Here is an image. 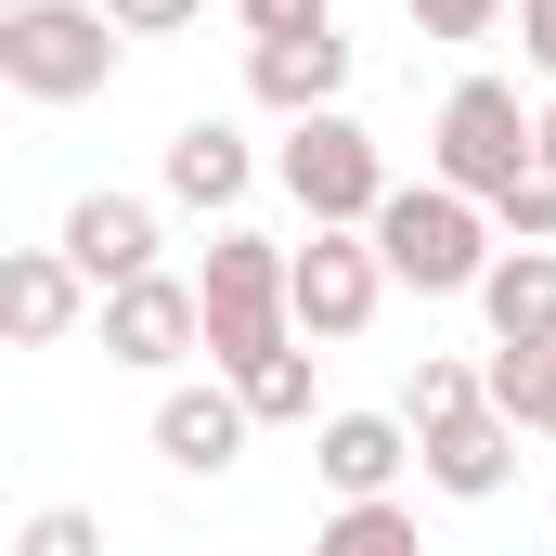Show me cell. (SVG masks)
I'll list each match as a JSON object with an SVG mask.
<instances>
[{
    "label": "cell",
    "instance_id": "obj_1",
    "mask_svg": "<svg viewBox=\"0 0 556 556\" xmlns=\"http://www.w3.org/2000/svg\"><path fill=\"white\" fill-rule=\"evenodd\" d=\"M376 260H389V285H415V298H479L492 260H505V220L479 194H453V181H402L376 207Z\"/></svg>",
    "mask_w": 556,
    "mask_h": 556
},
{
    "label": "cell",
    "instance_id": "obj_2",
    "mask_svg": "<svg viewBox=\"0 0 556 556\" xmlns=\"http://www.w3.org/2000/svg\"><path fill=\"white\" fill-rule=\"evenodd\" d=\"M273 181L298 194V220H311V233H376V207L402 194V181H389V142L363 130L350 104H324V117H285Z\"/></svg>",
    "mask_w": 556,
    "mask_h": 556
},
{
    "label": "cell",
    "instance_id": "obj_3",
    "mask_svg": "<svg viewBox=\"0 0 556 556\" xmlns=\"http://www.w3.org/2000/svg\"><path fill=\"white\" fill-rule=\"evenodd\" d=\"M194 298H207V363L233 376V363H260V350H285V337H298V247L247 233V220H220V233H207Z\"/></svg>",
    "mask_w": 556,
    "mask_h": 556
},
{
    "label": "cell",
    "instance_id": "obj_4",
    "mask_svg": "<svg viewBox=\"0 0 556 556\" xmlns=\"http://www.w3.org/2000/svg\"><path fill=\"white\" fill-rule=\"evenodd\" d=\"M427 181H453V194H479V207H505L531 168H544V104H518L505 78H453L440 91V117H427Z\"/></svg>",
    "mask_w": 556,
    "mask_h": 556
},
{
    "label": "cell",
    "instance_id": "obj_5",
    "mask_svg": "<svg viewBox=\"0 0 556 556\" xmlns=\"http://www.w3.org/2000/svg\"><path fill=\"white\" fill-rule=\"evenodd\" d=\"M117 13L104 0H0V91L26 104H91L117 78Z\"/></svg>",
    "mask_w": 556,
    "mask_h": 556
},
{
    "label": "cell",
    "instance_id": "obj_6",
    "mask_svg": "<svg viewBox=\"0 0 556 556\" xmlns=\"http://www.w3.org/2000/svg\"><path fill=\"white\" fill-rule=\"evenodd\" d=\"M376 311H389L376 233H311V247H298V337H311V350H350Z\"/></svg>",
    "mask_w": 556,
    "mask_h": 556
},
{
    "label": "cell",
    "instance_id": "obj_7",
    "mask_svg": "<svg viewBox=\"0 0 556 556\" xmlns=\"http://www.w3.org/2000/svg\"><path fill=\"white\" fill-rule=\"evenodd\" d=\"M91 324H104V363H130V376H168V363H194V350H207V298H194L181 273L117 285Z\"/></svg>",
    "mask_w": 556,
    "mask_h": 556
},
{
    "label": "cell",
    "instance_id": "obj_8",
    "mask_svg": "<svg viewBox=\"0 0 556 556\" xmlns=\"http://www.w3.org/2000/svg\"><path fill=\"white\" fill-rule=\"evenodd\" d=\"M415 479L427 492H453V505H492L505 479H518V415H440V427H415Z\"/></svg>",
    "mask_w": 556,
    "mask_h": 556
},
{
    "label": "cell",
    "instance_id": "obj_9",
    "mask_svg": "<svg viewBox=\"0 0 556 556\" xmlns=\"http://www.w3.org/2000/svg\"><path fill=\"white\" fill-rule=\"evenodd\" d=\"M155 181H168V207L233 220V207H247V181H260V155H247V130H233V117H181V130H168V155H155Z\"/></svg>",
    "mask_w": 556,
    "mask_h": 556
},
{
    "label": "cell",
    "instance_id": "obj_10",
    "mask_svg": "<svg viewBox=\"0 0 556 556\" xmlns=\"http://www.w3.org/2000/svg\"><path fill=\"white\" fill-rule=\"evenodd\" d=\"M402 466H415V427L402 415H324L311 427V479H324L337 505H389Z\"/></svg>",
    "mask_w": 556,
    "mask_h": 556
},
{
    "label": "cell",
    "instance_id": "obj_11",
    "mask_svg": "<svg viewBox=\"0 0 556 556\" xmlns=\"http://www.w3.org/2000/svg\"><path fill=\"white\" fill-rule=\"evenodd\" d=\"M78 311H104V298H91V273H78L65 247H13V260H0V324H13V350H65Z\"/></svg>",
    "mask_w": 556,
    "mask_h": 556
},
{
    "label": "cell",
    "instance_id": "obj_12",
    "mask_svg": "<svg viewBox=\"0 0 556 556\" xmlns=\"http://www.w3.org/2000/svg\"><path fill=\"white\" fill-rule=\"evenodd\" d=\"M52 247L91 273V298H117V285H142V273H155V207H142V194H78Z\"/></svg>",
    "mask_w": 556,
    "mask_h": 556
},
{
    "label": "cell",
    "instance_id": "obj_13",
    "mask_svg": "<svg viewBox=\"0 0 556 556\" xmlns=\"http://www.w3.org/2000/svg\"><path fill=\"white\" fill-rule=\"evenodd\" d=\"M247 91H260L273 117L350 104V39H337V26H311V39H247Z\"/></svg>",
    "mask_w": 556,
    "mask_h": 556
},
{
    "label": "cell",
    "instance_id": "obj_14",
    "mask_svg": "<svg viewBox=\"0 0 556 556\" xmlns=\"http://www.w3.org/2000/svg\"><path fill=\"white\" fill-rule=\"evenodd\" d=\"M247 389H233V376H220V389H168V402H155V453H168V466H181V479H220V466H233V453H247Z\"/></svg>",
    "mask_w": 556,
    "mask_h": 556
},
{
    "label": "cell",
    "instance_id": "obj_15",
    "mask_svg": "<svg viewBox=\"0 0 556 556\" xmlns=\"http://www.w3.org/2000/svg\"><path fill=\"white\" fill-rule=\"evenodd\" d=\"M479 324L492 350H556V247H505L479 285Z\"/></svg>",
    "mask_w": 556,
    "mask_h": 556
},
{
    "label": "cell",
    "instance_id": "obj_16",
    "mask_svg": "<svg viewBox=\"0 0 556 556\" xmlns=\"http://www.w3.org/2000/svg\"><path fill=\"white\" fill-rule=\"evenodd\" d=\"M233 389H247V415L260 427H311V337H285L260 363H233Z\"/></svg>",
    "mask_w": 556,
    "mask_h": 556
},
{
    "label": "cell",
    "instance_id": "obj_17",
    "mask_svg": "<svg viewBox=\"0 0 556 556\" xmlns=\"http://www.w3.org/2000/svg\"><path fill=\"white\" fill-rule=\"evenodd\" d=\"M311 556H427V544H415V505L389 492V505H337V518L311 531Z\"/></svg>",
    "mask_w": 556,
    "mask_h": 556
},
{
    "label": "cell",
    "instance_id": "obj_18",
    "mask_svg": "<svg viewBox=\"0 0 556 556\" xmlns=\"http://www.w3.org/2000/svg\"><path fill=\"white\" fill-rule=\"evenodd\" d=\"M492 415H518L531 440H556V350H492Z\"/></svg>",
    "mask_w": 556,
    "mask_h": 556
},
{
    "label": "cell",
    "instance_id": "obj_19",
    "mask_svg": "<svg viewBox=\"0 0 556 556\" xmlns=\"http://www.w3.org/2000/svg\"><path fill=\"white\" fill-rule=\"evenodd\" d=\"M479 402H492V363H415V389H402V427L479 415Z\"/></svg>",
    "mask_w": 556,
    "mask_h": 556
},
{
    "label": "cell",
    "instance_id": "obj_20",
    "mask_svg": "<svg viewBox=\"0 0 556 556\" xmlns=\"http://www.w3.org/2000/svg\"><path fill=\"white\" fill-rule=\"evenodd\" d=\"M13 556H104V518H91V505H39V518L13 531Z\"/></svg>",
    "mask_w": 556,
    "mask_h": 556
},
{
    "label": "cell",
    "instance_id": "obj_21",
    "mask_svg": "<svg viewBox=\"0 0 556 556\" xmlns=\"http://www.w3.org/2000/svg\"><path fill=\"white\" fill-rule=\"evenodd\" d=\"M492 220H505V247H556V168H531V181H518Z\"/></svg>",
    "mask_w": 556,
    "mask_h": 556
},
{
    "label": "cell",
    "instance_id": "obj_22",
    "mask_svg": "<svg viewBox=\"0 0 556 556\" xmlns=\"http://www.w3.org/2000/svg\"><path fill=\"white\" fill-rule=\"evenodd\" d=\"M415 13V39H492L505 26V0H402Z\"/></svg>",
    "mask_w": 556,
    "mask_h": 556
},
{
    "label": "cell",
    "instance_id": "obj_23",
    "mask_svg": "<svg viewBox=\"0 0 556 556\" xmlns=\"http://www.w3.org/2000/svg\"><path fill=\"white\" fill-rule=\"evenodd\" d=\"M247 13V39H311V26H337V0H233Z\"/></svg>",
    "mask_w": 556,
    "mask_h": 556
},
{
    "label": "cell",
    "instance_id": "obj_24",
    "mask_svg": "<svg viewBox=\"0 0 556 556\" xmlns=\"http://www.w3.org/2000/svg\"><path fill=\"white\" fill-rule=\"evenodd\" d=\"M104 13H117V39H181L207 0H104Z\"/></svg>",
    "mask_w": 556,
    "mask_h": 556
},
{
    "label": "cell",
    "instance_id": "obj_25",
    "mask_svg": "<svg viewBox=\"0 0 556 556\" xmlns=\"http://www.w3.org/2000/svg\"><path fill=\"white\" fill-rule=\"evenodd\" d=\"M518 52H531V65L556 78V0H518Z\"/></svg>",
    "mask_w": 556,
    "mask_h": 556
},
{
    "label": "cell",
    "instance_id": "obj_26",
    "mask_svg": "<svg viewBox=\"0 0 556 556\" xmlns=\"http://www.w3.org/2000/svg\"><path fill=\"white\" fill-rule=\"evenodd\" d=\"M544 168H556V104H544Z\"/></svg>",
    "mask_w": 556,
    "mask_h": 556
}]
</instances>
